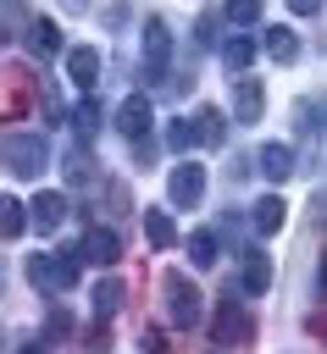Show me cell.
Returning a JSON list of instances; mask_svg holds the SVG:
<instances>
[{"label": "cell", "mask_w": 327, "mask_h": 354, "mask_svg": "<svg viewBox=\"0 0 327 354\" xmlns=\"http://www.w3.org/2000/svg\"><path fill=\"white\" fill-rule=\"evenodd\" d=\"M0 166H6L11 177H39V171L50 166L44 133H33V127H11V133H0Z\"/></svg>", "instance_id": "1"}, {"label": "cell", "mask_w": 327, "mask_h": 354, "mask_svg": "<svg viewBox=\"0 0 327 354\" xmlns=\"http://www.w3.org/2000/svg\"><path fill=\"white\" fill-rule=\"evenodd\" d=\"M161 299H166V315H172V326H200V310H205V299H200V288L183 277V271H166L161 277Z\"/></svg>", "instance_id": "2"}, {"label": "cell", "mask_w": 327, "mask_h": 354, "mask_svg": "<svg viewBox=\"0 0 327 354\" xmlns=\"http://www.w3.org/2000/svg\"><path fill=\"white\" fill-rule=\"evenodd\" d=\"M166 72H172V28L161 17H144V77L166 83Z\"/></svg>", "instance_id": "3"}, {"label": "cell", "mask_w": 327, "mask_h": 354, "mask_svg": "<svg viewBox=\"0 0 327 354\" xmlns=\"http://www.w3.org/2000/svg\"><path fill=\"white\" fill-rule=\"evenodd\" d=\"M211 337L227 343V348H233V343H249V337H255V310H244L238 299H222L216 315H211Z\"/></svg>", "instance_id": "4"}, {"label": "cell", "mask_w": 327, "mask_h": 354, "mask_svg": "<svg viewBox=\"0 0 327 354\" xmlns=\"http://www.w3.org/2000/svg\"><path fill=\"white\" fill-rule=\"evenodd\" d=\"M166 199H172V210H194V205L205 199V166L177 160V166L166 171Z\"/></svg>", "instance_id": "5"}, {"label": "cell", "mask_w": 327, "mask_h": 354, "mask_svg": "<svg viewBox=\"0 0 327 354\" xmlns=\"http://www.w3.org/2000/svg\"><path fill=\"white\" fill-rule=\"evenodd\" d=\"M28 282L44 288V293H67V288L78 282V266L61 260V254H33V260H28Z\"/></svg>", "instance_id": "6"}, {"label": "cell", "mask_w": 327, "mask_h": 354, "mask_svg": "<svg viewBox=\"0 0 327 354\" xmlns=\"http://www.w3.org/2000/svg\"><path fill=\"white\" fill-rule=\"evenodd\" d=\"M28 221H33L39 232H61V221H67V194L39 188V194H33V205H28Z\"/></svg>", "instance_id": "7"}, {"label": "cell", "mask_w": 327, "mask_h": 354, "mask_svg": "<svg viewBox=\"0 0 327 354\" xmlns=\"http://www.w3.org/2000/svg\"><path fill=\"white\" fill-rule=\"evenodd\" d=\"M78 249H83V266H116L122 260V238L111 227H89Z\"/></svg>", "instance_id": "8"}, {"label": "cell", "mask_w": 327, "mask_h": 354, "mask_svg": "<svg viewBox=\"0 0 327 354\" xmlns=\"http://www.w3.org/2000/svg\"><path fill=\"white\" fill-rule=\"evenodd\" d=\"M116 133L133 138V144L150 138V100H144V94H127V100L116 105Z\"/></svg>", "instance_id": "9"}, {"label": "cell", "mask_w": 327, "mask_h": 354, "mask_svg": "<svg viewBox=\"0 0 327 354\" xmlns=\"http://www.w3.org/2000/svg\"><path fill=\"white\" fill-rule=\"evenodd\" d=\"M67 77H72L78 94H94V83H100V55H94L89 44H78V50L67 55Z\"/></svg>", "instance_id": "10"}, {"label": "cell", "mask_w": 327, "mask_h": 354, "mask_svg": "<svg viewBox=\"0 0 327 354\" xmlns=\"http://www.w3.org/2000/svg\"><path fill=\"white\" fill-rule=\"evenodd\" d=\"M260 111H266V88L255 77H238L233 83V116L238 122H260Z\"/></svg>", "instance_id": "11"}, {"label": "cell", "mask_w": 327, "mask_h": 354, "mask_svg": "<svg viewBox=\"0 0 327 354\" xmlns=\"http://www.w3.org/2000/svg\"><path fill=\"white\" fill-rule=\"evenodd\" d=\"M194 138L211 144V149H222V144H227V116H222L216 105H200V111H194Z\"/></svg>", "instance_id": "12"}, {"label": "cell", "mask_w": 327, "mask_h": 354, "mask_svg": "<svg viewBox=\"0 0 327 354\" xmlns=\"http://www.w3.org/2000/svg\"><path fill=\"white\" fill-rule=\"evenodd\" d=\"M255 166H260V177H272V183H288V177H294V155H288L283 144H260V149H255Z\"/></svg>", "instance_id": "13"}, {"label": "cell", "mask_w": 327, "mask_h": 354, "mask_svg": "<svg viewBox=\"0 0 327 354\" xmlns=\"http://www.w3.org/2000/svg\"><path fill=\"white\" fill-rule=\"evenodd\" d=\"M89 299H94V315H100V321H111V315L122 310L127 288H122V277H100V282L89 288Z\"/></svg>", "instance_id": "14"}, {"label": "cell", "mask_w": 327, "mask_h": 354, "mask_svg": "<svg viewBox=\"0 0 327 354\" xmlns=\"http://www.w3.org/2000/svg\"><path fill=\"white\" fill-rule=\"evenodd\" d=\"M22 44H28L33 55H55V50H61V28H55L50 17H33L28 33H22Z\"/></svg>", "instance_id": "15"}, {"label": "cell", "mask_w": 327, "mask_h": 354, "mask_svg": "<svg viewBox=\"0 0 327 354\" xmlns=\"http://www.w3.org/2000/svg\"><path fill=\"white\" fill-rule=\"evenodd\" d=\"M249 221H255V232H283L288 205H283L277 194H260V199H255V210H249Z\"/></svg>", "instance_id": "16"}, {"label": "cell", "mask_w": 327, "mask_h": 354, "mask_svg": "<svg viewBox=\"0 0 327 354\" xmlns=\"http://www.w3.org/2000/svg\"><path fill=\"white\" fill-rule=\"evenodd\" d=\"M266 55H272L277 66H294V61H299V39H294V28H266Z\"/></svg>", "instance_id": "17"}, {"label": "cell", "mask_w": 327, "mask_h": 354, "mask_svg": "<svg viewBox=\"0 0 327 354\" xmlns=\"http://www.w3.org/2000/svg\"><path fill=\"white\" fill-rule=\"evenodd\" d=\"M255 50H260V44H255V39H249V33H233V39H227V44H222V66H227V72H233V77H238V72H244V66H249V61H255Z\"/></svg>", "instance_id": "18"}, {"label": "cell", "mask_w": 327, "mask_h": 354, "mask_svg": "<svg viewBox=\"0 0 327 354\" xmlns=\"http://www.w3.org/2000/svg\"><path fill=\"white\" fill-rule=\"evenodd\" d=\"M144 238H150V249H172L177 243V227H172V216L155 205V210H144Z\"/></svg>", "instance_id": "19"}, {"label": "cell", "mask_w": 327, "mask_h": 354, "mask_svg": "<svg viewBox=\"0 0 327 354\" xmlns=\"http://www.w3.org/2000/svg\"><path fill=\"white\" fill-rule=\"evenodd\" d=\"M28 0H0V44H11L17 33H28Z\"/></svg>", "instance_id": "20"}, {"label": "cell", "mask_w": 327, "mask_h": 354, "mask_svg": "<svg viewBox=\"0 0 327 354\" xmlns=\"http://www.w3.org/2000/svg\"><path fill=\"white\" fill-rule=\"evenodd\" d=\"M67 183H72V188H94V183H100V166H94L89 149H72V155H67Z\"/></svg>", "instance_id": "21"}, {"label": "cell", "mask_w": 327, "mask_h": 354, "mask_svg": "<svg viewBox=\"0 0 327 354\" xmlns=\"http://www.w3.org/2000/svg\"><path fill=\"white\" fill-rule=\"evenodd\" d=\"M22 232H28V205L0 194V238H22Z\"/></svg>", "instance_id": "22"}, {"label": "cell", "mask_w": 327, "mask_h": 354, "mask_svg": "<svg viewBox=\"0 0 327 354\" xmlns=\"http://www.w3.org/2000/svg\"><path fill=\"white\" fill-rule=\"evenodd\" d=\"M216 254H222V243H216V232H211V227L188 232V266H216Z\"/></svg>", "instance_id": "23"}, {"label": "cell", "mask_w": 327, "mask_h": 354, "mask_svg": "<svg viewBox=\"0 0 327 354\" xmlns=\"http://www.w3.org/2000/svg\"><path fill=\"white\" fill-rule=\"evenodd\" d=\"M266 288H272V260L249 249L244 254V293H266Z\"/></svg>", "instance_id": "24"}, {"label": "cell", "mask_w": 327, "mask_h": 354, "mask_svg": "<svg viewBox=\"0 0 327 354\" xmlns=\"http://www.w3.org/2000/svg\"><path fill=\"white\" fill-rule=\"evenodd\" d=\"M94 127H100V105H94V94H83V100L72 105V133H78V138H94Z\"/></svg>", "instance_id": "25"}, {"label": "cell", "mask_w": 327, "mask_h": 354, "mask_svg": "<svg viewBox=\"0 0 327 354\" xmlns=\"http://www.w3.org/2000/svg\"><path fill=\"white\" fill-rule=\"evenodd\" d=\"M161 138H166V149H172V155H188V149L200 144V138H194V122H166V133H161Z\"/></svg>", "instance_id": "26"}, {"label": "cell", "mask_w": 327, "mask_h": 354, "mask_svg": "<svg viewBox=\"0 0 327 354\" xmlns=\"http://www.w3.org/2000/svg\"><path fill=\"white\" fill-rule=\"evenodd\" d=\"M260 6H266V0H227V6H222V17H227V22H238V28H249V22H260Z\"/></svg>", "instance_id": "27"}, {"label": "cell", "mask_w": 327, "mask_h": 354, "mask_svg": "<svg viewBox=\"0 0 327 354\" xmlns=\"http://www.w3.org/2000/svg\"><path fill=\"white\" fill-rule=\"evenodd\" d=\"M44 337H72V315L67 310H50L44 315Z\"/></svg>", "instance_id": "28"}, {"label": "cell", "mask_w": 327, "mask_h": 354, "mask_svg": "<svg viewBox=\"0 0 327 354\" xmlns=\"http://www.w3.org/2000/svg\"><path fill=\"white\" fill-rule=\"evenodd\" d=\"M194 33H200V44H216V17H211V11L194 17Z\"/></svg>", "instance_id": "29"}, {"label": "cell", "mask_w": 327, "mask_h": 354, "mask_svg": "<svg viewBox=\"0 0 327 354\" xmlns=\"http://www.w3.org/2000/svg\"><path fill=\"white\" fill-rule=\"evenodd\" d=\"M133 160L150 166V160H155V138H139V144H133Z\"/></svg>", "instance_id": "30"}, {"label": "cell", "mask_w": 327, "mask_h": 354, "mask_svg": "<svg viewBox=\"0 0 327 354\" xmlns=\"http://www.w3.org/2000/svg\"><path fill=\"white\" fill-rule=\"evenodd\" d=\"M288 11H294V17H316V11H321V0H288Z\"/></svg>", "instance_id": "31"}, {"label": "cell", "mask_w": 327, "mask_h": 354, "mask_svg": "<svg viewBox=\"0 0 327 354\" xmlns=\"http://www.w3.org/2000/svg\"><path fill=\"white\" fill-rule=\"evenodd\" d=\"M316 293L327 299V254H321V271H316Z\"/></svg>", "instance_id": "32"}, {"label": "cell", "mask_w": 327, "mask_h": 354, "mask_svg": "<svg viewBox=\"0 0 327 354\" xmlns=\"http://www.w3.org/2000/svg\"><path fill=\"white\" fill-rule=\"evenodd\" d=\"M17 354H44V343H39V337H28V343H22Z\"/></svg>", "instance_id": "33"}]
</instances>
